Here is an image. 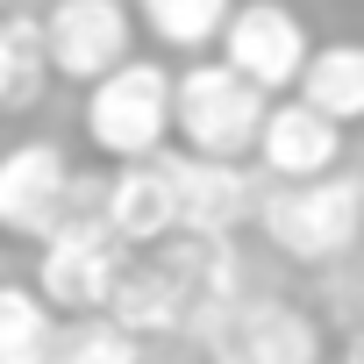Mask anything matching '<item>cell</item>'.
Here are the masks:
<instances>
[{"instance_id":"6da1fadb","label":"cell","mask_w":364,"mask_h":364,"mask_svg":"<svg viewBox=\"0 0 364 364\" xmlns=\"http://www.w3.org/2000/svg\"><path fill=\"white\" fill-rule=\"evenodd\" d=\"M79 215H107V178H79L65 143L29 136L0 157V236H29L43 250Z\"/></svg>"},{"instance_id":"7a4b0ae2","label":"cell","mask_w":364,"mask_h":364,"mask_svg":"<svg viewBox=\"0 0 364 364\" xmlns=\"http://www.w3.org/2000/svg\"><path fill=\"white\" fill-rule=\"evenodd\" d=\"M186 343L208 364H321L328 357L321 321L279 293H243V300L200 307L186 321Z\"/></svg>"},{"instance_id":"3957f363","label":"cell","mask_w":364,"mask_h":364,"mask_svg":"<svg viewBox=\"0 0 364 364\" xmlns=\"http://www.w3.org/2000/svg\"><path fill=\"white\" fill-rule=\"evenodd\" d=\"M264 122H272V93H257L250 79H236L222 58H193L186 72H178L171 136L186 143V157L243 164V157H257Z\"/></svg>"},{"instance_id":"277c9868","label":"cell","mask_w":364,"mask_h":364,"mask_svg":"<svg viewBox=\"0 0 364 364\" xmlns=\"http://www.w3.org/2000/svg\"><path fill=\"white\" fill-rule=\"evenodd\" d=\"M257 229L293 264H343L364 243V178L336 171V178H314V186H264Z\"/></svg>"},{"instance_id":"5b68a950","label":"cell","mask_w":364,"mask_h":364,"mask_svg":"<svg viewBox=\"0 0 364 364\" xmlns=\"http://www.w3.org/2000/svg\"><path fill=\"white\" fill-rule=\"evenodd\" d=\"M171 100H178V72H164L157 58H129L114 79H100L86 93V143L114 171L150 164L171 143Z\"/></svg>"},{"instance_id":"8992f818","label":"cell","mask_w":364,"mask_h":364,"mask_svg":"<svg viewBox=\"0 0 364 364\" xmlns=\"http://www.w3.org/2000/svg\"><path fill=\"white\" fill-rule=\"evenodd\" d=\"M136 250H122V236L107 229V215H79L65 236L43 243L36 257V293L58 307V321H86L114 307V286L129 279Z\"/></svg>"},{"instance_id":"52a82bcc","label":"cell","mask_w":364,"mask_h":364,"mask_svg":"<svg viewBox=\"0 0 364 364\" xmlns=\"http://www.w3.org/2000/svg\"><path fill=\"white\" fill-rule=\"evenodd\" d=\"M43 50H50L58 79L93 93L100 79H114L136 58V8L129 0H58L43 15Z\"/></svg>"},{"instance_id":"ba28073f","label":"cell","mask_w":364,"mask_h":364,"mask_svg":"<svg viewBox=\"0 0 364 364\" xmlns=\"http://www.w3.org/2000/svg\"><path fill=\"white\" fill-rule=\"evenodd\" d=\"M307 58H314V36L286 0H243L236 22L222 29V65L236 79H250L257 93H286V86L300 93Z\"/></svg>"},{"instance_id":"9c48e42d","label":"cell","mask_w":364,"mask_h":364,"mask_svg":"<svg viewBox=\"0 0 364 364\" xmlns=\"http://www.w3.org/2000/svg\"><path fill=\"white\" fill-rule=\"evenodd\" d=\"M107 229L122 236V250L150 257L171 236H186V208H178V178H171V150L150 164H122L107 171Z\"/></svg>"},{"instance_id":"30bf717a","label":"cell","mask_w":364,"mask_h":364,"mask_svg":"<svg viewBox=\"0 0 364 364\" xmlns=\"http://www.w3.org/2000/svg\"><path fill=\"white\" fill-rule=\"evenodd\" d=\"M171 178H178V208H186V236L236 243V229H250L264 208V186L250 178V164H215V157L171 150Z\"/></svg>"},{"instance_id":"8fae6325","label":"cell","mask_w":364,"mask_h":364,"mask_svg":"<svg viewBox=\"0 0 364 364\" xmlns=\"http://www.w3.org/2000/svg\"><path fill=\"white\" fill-rule=\"evenodd\" d=\"M257 164H264L272 186H314V178H336L343 129L328 114H314L307 100H272V122L257 136Z\"/></svg>"},{"instance_id":"7c38bea8","label":"cell","mask_w":364,"mask_h":364,"mask_svg":"<svg viewBox=\"0 0 364 364\" xmlns=\"http://www.w3.org/2000/svg\"><path fill=\"white\" fill-rule=\"evenodd\" d=\"M136 343H157V336H186V321H193V293L178 286L157 257H136L129 264V279L114 286V307H107Z\"/></svg>"},{"instance_id":"4fadbf2b","label":"cell","mask_w":364,"mask_h":364,"mask_svg":"<svg viewBox=\"0 0 364 364\" xmlns=\"http://www.w3.org/2000/svg\"><path fill=\"white\" fill-rule=\"evenodd\" d=\"M150 257H157L178 286L193 293V314L250 293V279H243V250H236V243H222V236H171V243H164V250H150Z\"/></svg>"},{"instance_id":"5bb4252c","label":"cell","mask_w":364,"mask_h":364,"mask_svg":"<svg viewBox=\"0 0 364 364\" xmlns=\"http://www.w3.org/2000/svg\"><path fill=\"white\" fill-rule=\"evenodd\" d=\"M300 100L314 107V114H328L336 129H350V122H364V43H314V58H307V72H300Z\"/></svg>"},{"instance_id":"9a60e30c","label":"cell","mask_w":364,"mask_h":364,"mask_svg":"<svg viewBox=\"0 0 364 364\" xmlns=\"http://www.w3.org/2000/svg\"><path fill=\"white\" fill-rule=\"evenodd\" d=\"M50 50H43V15H0V114H22L43 100Z\"/></svg>"},{"instance_id":"2e32d148","label":"cell","mask_w":364,"mask_h":364,"mask_svg":"<svg viewBox=\"0 0 364 364\" xmlns=\"http://www.w3.org/2000/svg\"><path fill=\"white\" fill-rule=\"evenodd\" d=\"M58 328L65 321L36 286H0V364H50Z\"/></svg>"},{"instance_id":"e0dca14e","label":"cell","mask_w":364,"mask_h":364,"mask_svg":"<svg viewBox=\"0 0 364 364\" xmlns=\"http://www.w3.org/2000/svg\"><path fill=\"white\" fill-rule=\"evenodd\" d=\"M243 0H136L143 29L164 43V50H222V29L236 22Z\"/></svg>"},{"instance_id":"ac0fdd59","label":"cell","mask_w":364,"mask_h":364,"mask_svg":"<svg viewBox=\"0 0 364 364\" xmlns=\"http://www.w3.org/2000/svg\"><path fill=\"white\" fill-rule=\"evenodd\" d=\"M50 364H143V343L114 314H86V321L58 328V357Z\"/></svg>"},{"instance_id":"d6986e66","label":"cell","mask_w":364,"mask_h":364,"mask_svg":"<svg viewBox=\"0 0 364 364\" xmlns=\"http://www.w3.org/2000/svg\"><path fill=\"white\" fill-rule=\"evenodd\" d=\"M343 364H364V321L350 328V343H343Z\"/></svg>"},{"instance_id":"ffe728a7","label":"cell","mask_w":364,"mask_h":364,"mask_svg":"<svg viewBox=\"0 0 364 364\" xmlns=\"http://www.w3.org/2000/svg\"><path fill=\"white\" fill-rule=\"evenodd\" d=\"M0 286H8V257H0Z\"/></svg>"}]
</instances>
